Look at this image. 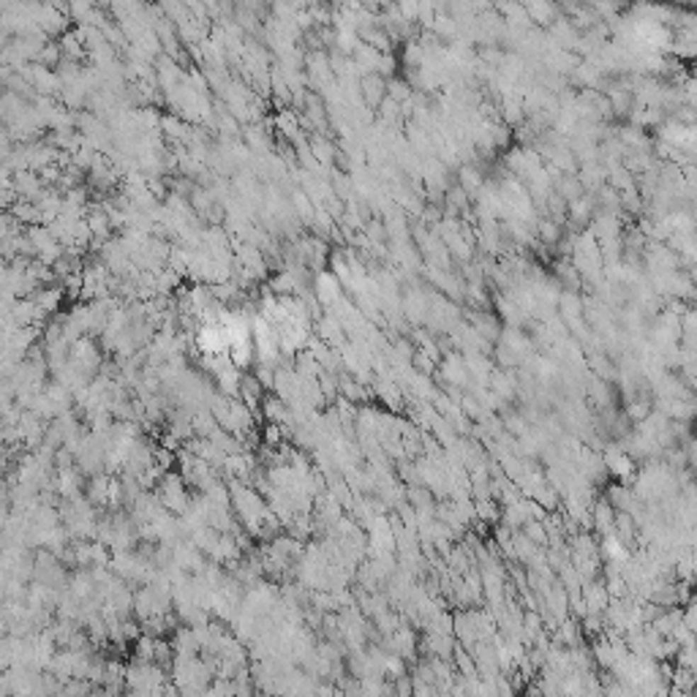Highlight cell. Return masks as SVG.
Instances as JSON below:
<instances>
[{"instance_id":"obj_1","label":"cell","mask_w":697,"mask_h":697,"mask_svg":"<svg viewBox=\"0 0 697 697\" xmlns=\"http://www.w3.org/2000/svg\"><path fill=\"white\" fill-rule=\"evenodd\" d=\"M526 537L531 542H537V545H545V540H548L545 537V528L537 521H526Z\"/></svg>"}]
</instances>
